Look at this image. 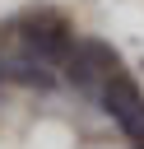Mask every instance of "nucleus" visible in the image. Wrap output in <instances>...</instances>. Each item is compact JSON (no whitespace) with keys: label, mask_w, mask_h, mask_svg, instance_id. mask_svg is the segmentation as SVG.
Returning <instances> with one entry per match:
<instances>
[{"label":"nucleus","mask_w":144,"mask_h":149,"mask_svg":"<svg viewBox=\"0 0 144 149\" xmlns=\"http://www.w3.org/2000/svg\"><path fill=\"white\" fill-rule=\"evenodd\" d=\"M14 79H19V84H28V88H56V79L46 74V65H42V61H37V65H33V61H28V65H19V70H14Z\"/></svg>","instance_id":"f03ea898"},{"label":"nucleus","mask_w":144,"mask_h":149,"mask_svg":"<svg viewBox=\"0 0 144 149\" xmlns=\"http://www.w3.org/2000/svg\"><path fill=\"white\" fill-rule=\"evenodd\" d=\"M98 102H102V112H111L116 121L121 116H130V112H139L144 107V98H139V88L121 74V70H111L102 84H98Z\"/></svg>","instance_id":"f257e3e1"}]
</instances>
